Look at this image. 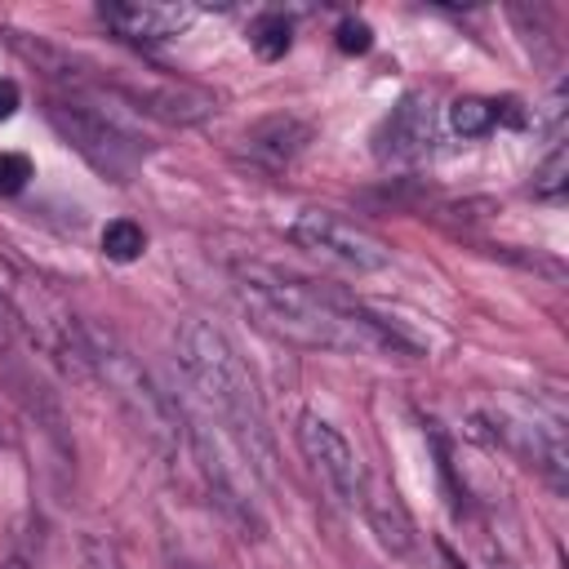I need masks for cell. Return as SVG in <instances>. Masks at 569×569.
Instances as JSON below:
<instances>
[{
    "label": "cell",
    "mask_w": 569,
    "mask_h": 569,
    "mask_svg": "<svg viewBox=\"0 0 569 569\" xmlns=\"http://www.w3.org/2000/svg\"><path fill=\"white\" fill-rule=\"evenodd\" d=\"M231 289H236L240 311L262 333L289 342V347L347 351V356H400V351H409L369 311H360L333 293H320L316 284L289 280L271 267H240Z\"/></svg>",
    "instance_id": "cell-1"
},
{
    "label": "cell",
    "mask_w": 569,
    "mask_h": 569,
    "mask_svg": "<svg viewBox=\"0 0 569 569\" xmlns=\"http://www.w3.org/2000/svg\"><path fill=\"white\" fill-rule=\"evenodd\" d=\"M173 356H178V369L187 373V382L200 391V400L218 413V422L236 440L240 458H249L253 471L271 476L276 440L267 427V409H262L253 373L244 369V360L227 342V333L204 320H182L173 329Z\"/></svg>",
    "instance_id": "cell-2"
},
{
    "label": "cell",
    "mask_w": 569,
    "mask_h": 569,
    "mask_svg": "<svg viewBox=\"0 0 569 569\" xmlns=\"http://www.w3.org/2000/svg\"><path fill=\"white\" fill-rule=\"evenodd\" d=\"M89 378L120 405V413L169 458H187V409L151 378V369L102 325H84Z\"/></svg>",
    "instance_id": "cell-3"
},
{
    "label": "cell",
    "mask_w": 569,
    "mask_h": 569,
    "mask_svg": "<svg viewBox=\"0 0 569 569\" xmlns=\"http://www.w3.org/2000/svg\"><path fill=\"white\" fill-rule=\"evenodd\" d=\"M0 311L27 333L31 347H40L53 365L67 373L89 378V347H84V320L67 311L58 293H49L31 271L0 258Z\"/></svg>",
    "instance_id": "cell-4"
},
{
    "label": "cell",
    "mask_w": 569,
    "mask_h": 569,
    "mask_svg": "<svg viewBox=\"0 0 569 569\" xmlns=\"http://www.w3.org/2000/svg\"><path fill=\"white\" fill-rule=\"evenodd\" d=\"M49 124L111 182H129L133 169L142 164L147 156V142L138 133H129L120 120H111L102 107H89V102H62L53 98L49 102Z\"/></svg>",
    "instance_id": "cell-5"
},
{
    "label": "cell",
    "mask_w": 569,
    "mask_h": 569,
    "mask_svg": "<svg viewBox=\"0 0 569 569\" xmlns=\"http://www.w3.org/2000/svg\"><path fill=\"white\" fill-rule=\"evenodd\" d=\"M289 240L302 253H311L338 271H351V276H373V271L391 267V249L373 231H365L360 222L329 213V209H302L289 222Z\"/></svg>",
    "instance_id": "cell-6"
},
{
    "label": "cell",
    "mask_w": 569,
    "mask_h": 569,
    "mask_svg": "<svg viewBox=\"0 0 569 569\" xmlns=\"http://www.w3.org/2000/svg\"><path fill=\"white\" fill-rule=\"evenodd\" d=\"M298 449L302 458L316 467V476L329 485V493L347 507V511H360V498H365V485H369V471L365 462L356 458V449L347 445V436L320 418V413H298Z\"/></svg>",
    "instance_id": "cell-7"
},
{
    "label": "cell",
    "mask_w": 569,
    "mask_h": 569,
    "mask_svg": "<svg viewBox=\"0 0 569 569\" xmlns=\"http://www.w3.org/2000/svg\"><path fill=\"white\" fill-rule=\"evenodd\" d=\"M373 142H378V147H373L378 160L409 164V160L427 156L431 142H436V107H431V98H427V93H405V98L382 116Z\"/></svg>",
    "instance_id": "cell-8"
},
{
    "label": "cell",
    "mask_w": 569,
    "mask_h": 569,
    "mask_svg": "<svg viewBox=\"0 0 569 569\" xmlns=\"http://www.w3.org/2000/svg\"><path fill=\"white\" fill-rule=\"evenodd\" d=\"M98 18L120 36V40H133V44H156V40H173L191 27L196 9L187 4H138V0H124V4H102Z\"/></svg>",
    "instance_id": "cell-9"
},
{
    "label": "cell",
    "mask_w": 569,
    "mask_h": 569,
    "mask_svg": "<svg viewBox=\"0 0 569 569\" xmlns=\"http://www.w3.org/2000/svg\"><path fill=\"white\" fill-rule=\"evenodd\" d=\"M360 516L369 520V529L378 533V542H382L391 556H400V560H413V556H418V529H413V516L405 511L400 493H396L387 480L369 476L365 498H360Z\"/></svg>",
    "instance_id": "cell-10"
},
{
    "label": "cell",
    "mask_w": 569,
    "mask_h": 569,
    "mask_svg": "<svg viewBox=\"0 0 569 569\" xmlns=\"http://www.w3.org/2000/svg\"><path fill=\"white\" fill-rule=\"evenodd\" d=\"M249 151L253 156H262L267 164H289L302 147H307V124H298V120H289V116H271V120H262L258 129H249Z\"/></svg>",
    "instance_id": "cell-11"
},
{
    "label": "cell",
    "mask_w": 569,
    "mask_h": 569,
    "mask_svg": "<svg viewBox=\"0 0 569 569\" xmlns=\"http://www.w3.org/2000/svg\"><path fill=\"white\" fill-rule=\"evenodd\" d=\"M449 124L462 138H485L498 124V102H489V98H458L449 107Z\"/></svg>",
    "instance_id": "cell-12"
},
{
    "label": "cell",
    "mask_w": 569,
    "mask_h": 569,
    "mask_svg": "<svg viewBox=\"0 0 569 569\" xmlns=\"http://www.w3.org/2000/svg\"><path fill=\"white\" fill-rule=\"evenodd\" d=\"M289 36H293V27L284 22V13H258L253 27H249V44L267 62L280 58V53H289Z\"/></svg>",
    "instance_id": "cell-13"
},
{
    "label": "cell",
    "mask_w": 569,
    "mask_h": 569,
    "mask_svg": "<svg viewBox=\"0 0 569 569\" xmlns=\"http://www.w3.org/2000/svg\"><path fill=\"white\" fill-rule=\"evenodd\" d=\"M142 249H147V231L138 222L116 218V222L102 227V253L111 262H133V258H142Z\"/></svg>",
    "instance_id": "cell-14"
},
{
    "label": "cell",
    "mask_w": 569,
    "mask_h": 569,
    "mask_svg": "<svg viewBox=\"0 0 569 569\" xmlns=\"http://www.w3.org/2000/svg\"><path fill=\"white\" fill-rule=\"evenodd\" d=\"M565 169H569V160H565V147L556 142V147L547 151V160L533 169V196L560 200V196H565Z\"/></svg>",
    "instance_id": "cell-15"
},
{
    "label": "cell",
    "mask_w": 569,
    "mask_h": 569,
    "mask_svg": "<svg viewBox=\"0 0 569 569\" xmlns=\"http://www.w3.org/2000/svg\"><path fill=\"white\" fill-rule=\"evenodd\" d=\"M27 178H31V160L22 151H0V191L13 196L27 187Z\"/></svg>",
    "instance_id": "cell-16"
},
{
    "label": "cell",
    "mask_w": 569,
    "mask_h": 569,
    "mask_svg": "<svg viewBox=\"0 0 569 569\" xmlns=\"http://www.w3.org/2000/svg\"><path fill=\"white\" fill-rule=\"evenodd\" d=\"M369 44H373V31H369L365 22L347 18V22L338 27V49H342V53H365Z\"/></svg>",
    "instance_id": "cell-17"
},
{
    "label": "cell",
    "mask_w": 569,
    "mask_h": 569,
    "mask_svg": "<svg viewBox=\"0 0 569 569\" xmlns=\"http://www.w3.org/2000/svg\"><path fill=\"white\" fill-rule=\"evenodd\" d=\"M84 565H89V569H124L116 542H102V538H89V542H84Z\"/></svg>",
    "instance_id": "cell-18"
},
{
    "label": "cell",
    "mask_w": 569,
    "mask_h": 569,
    "mask_svg": "<svg viewBox=\"0 0 569 569\" xmlns=\"http://www.w3.org/2000/svg\"><path fill=\"white\" fill-rule=\"evenodd\" d=\"M18 102H22V93H18V80L0 76V120H9V116L18 111Z\"/></svg>",
    "instance_id": "cell-19"
},
{
    "label": "cell",
    "mask_w": 569,
    "mask_h": 569,
    "mask_svg": "<svg viewBox=\"0 0 569 569\" xmlns=\"http://www.w3.org/2000/svg\"><path fill=\"white\" fill-rule=\"evenodd\" d=\"M169 569H209V565H200V560L187 556V551H169Z\"/></svg>",
    "instance_id": "cell-20"
}]
</instances>
